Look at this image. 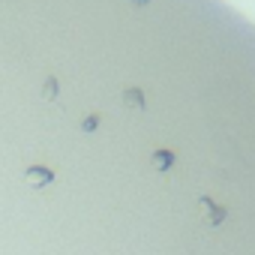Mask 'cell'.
<instances>
[{
  "mask_svg": "<svg viewBox=\"0 0 255 255\" xmlns=\"http://www.w3.org/2000/svg\"><path fill=\"white\" fill-rule=\"evenodd\" d=\"M42 96H45V99H57V78H45V84H42Z\"/></svg>",
  "mask_w": 255,
  "mask_h": 255,
  "instance_id": "5b68a950",
  "label": "cell"
},
{
  "mask_svg": "<svg viewBox=\"0 0 255 255\" xmlns=\"http://www.w3.org/2000/svg\"><path fill=\"white\" fill-rule=\"evenodd\" d=\"M150 162H153L156 171H168V168L174 165V153H171V150H156V153L150 156Z\"/></svg>",
  "mask_w": 255,
  "mask_h": 255,
  "instance_id": "3957f363",
  "label": "cell"
},
{
  "mask_svg": "<svg viewBox=\"0 0 255 255\" xmlns=\"http://www.w3.org/2000/svg\"><path fill=\"white\" fill-rule=\"evenodd\" d=\"M222 219H225V207H216V204H213V207L207 210V225H219Z\"/></svg>",
  "mask_w": 255,
  "mask_h": 255,
  "instance_id": "277c9868",
  "label": "cell"
},
{
  "mask_svg": "<svg viewBox=\"0 0 255 255\" xmlns=\"http://www.w3.org/2000/svg\"><path fill=\"white\" fill-rule=\"evenodd\" d=\"M81 129H87V132H90V129H96V117H87V120L81 123Z\"/></svg>",
  "mask_w": 255,
  "mask_h": 255,
  "instance_id": "8992f818",
  "label": "cell"
},
{
  "mask_svg": "<svg viewBox=\"0 0 255 255\" xmlns=\"http://www.w3.org/2000/svg\"><path fill=\"white\" fill-rule=\"evenodd\" d=\"M132 3H135V6H144V3H147V0H132Z\"/></svg>",
  "mask_w": 255,
  "mask_h": 255,
  "instance_id": "52a82bcc",
  "label": "cell"
},
{
  "mask_svg": "<svg viewBox=\"0 0 255 255\" xmlns=\"http://www.w3.org/2000/svg\"><path fill=\"white\" fill-rule=\"evenodd\" d=\"M123 105H129L132 111H144V108H147V105H144V96H141V90H138V87L123 90Z\"/></svg>",
  "mask_w": 255,
  "mask_h": 255,
  "instance_id": "7a4b0ae2",
  "label": "cell"
},
{
  "mask_svg": "<svg viewBox=\"0 0 255 255\" xmlns=\"http://www.w3.org/2000/svg\"><path fill=\"white\" fill-rule=\"evenodd\" d=\"M24 180H27V186L42 189V186H51L54 174H51L48 168H42V165H33V168H27V171H24Z\"/></svg>",
  "mask_w": 255,
  "mask_h": 255,
  "instance_id": "6da1fadb",
  "label": "cell"
}]
</instances>
